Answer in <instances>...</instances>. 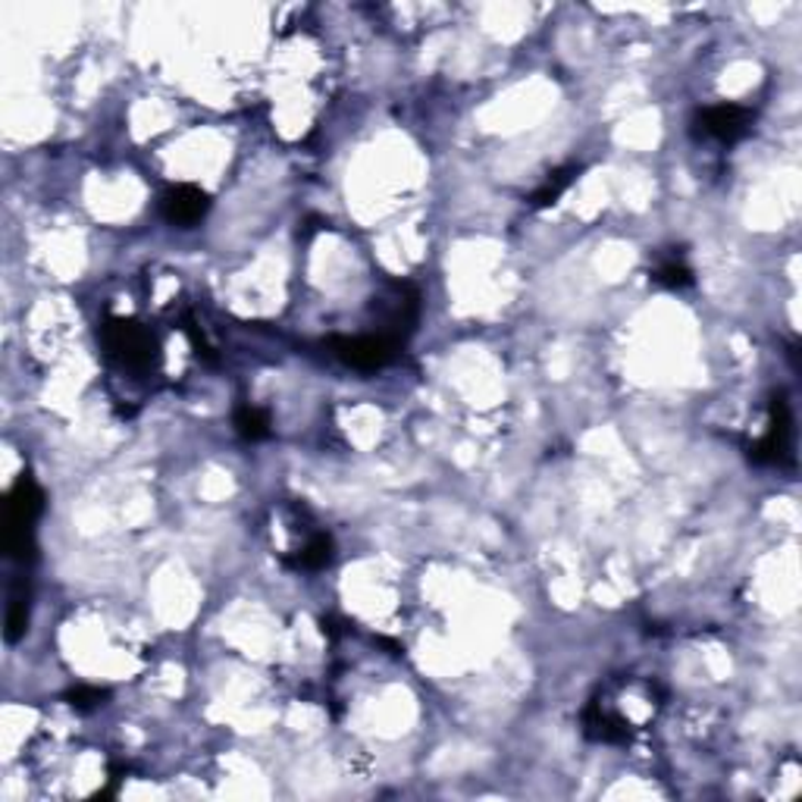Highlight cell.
<instances>
[{
  "label": "cell",
  "instance_id": "obj_1",
  "mask_svg": "<svg viewBox=\"0 0 802 802\" xmlns=\"http://www.w3.org/2000/svg\"><path fill=\"white\" fill-rule=\"evenodd\" d=\"M44 511V492L32 477L22 473L20 483L7 495L3 505V548L13 562H29L35 552V524Z\"/></svg>",
  "mask_w": 802,
  "mask_h": 802
},
{
  "label": "cell",
  "instance_id": "obj_2",
  "mask_svg": "<svg viewBox=\"0 0 802 802\" xmlns=\"http://www.w3.org/2000/svg\"><path fill=\"white\" fill-rule=\"evenodd\" d=\"M100 335H104L107 354L129 371H151L160 364V345H157L154 333L148 327H141L138 320L114 317L104 323Z\"/></svg>",
  "mask_w": 802,
  "mask_h": 802
},
{
  "label": "cell",
  "instance_id": "obj_3",
  "mask_svg": "<svg viewBox=\"0 0 802 802\" xmlns=\"http://www.w3.org/2000/svg\"><path fill=\"white\" fill-rule=\"evenodd\" d=\"M756 464H793V414L783 395H774L768 405V432L749 446Z\"/></svg>",
  "mask_w": 802,
  "mask_h": 802
},
{
  "label": "cell",
  "instance_id": "obj_4",
  "mask_svg": "<svg viewBox=\"0 0 802 802\" xmlns=\"http://www.w3.org/2000/svg\"><path fill=\"white\" fill-rule=\"evenodd\" d=\"M398 339H392V335L379 333V335H335L333 342H330V349L333 354L345 364V367H352V371H361V373H373L379 371V367H386L395 361V354H398Z\"/></svg>",
  "mask_w": 802,
  "mask_h": 802
},
{
  "label": "cell",
  "instance_id": "obj_5",
  "mask_svg": "<svg viewBox=\"0 0 802 802\" xmlns=\"http://www.w3.org/2000/svg\"><path fill=\"white\" fill-rule=\"evenodd\" d=\"M211 204H214V201H211V195H207L204 189L182 182V185H170V189L160 195V214H163V220H167L170 226L192 229V226H197L204 216L211 214Z\"/></svg>",
  "mask_w": 802,
  "mask_h": 802
},
{
  "label": "cell",
  "instance_id": "obj_6",
  "mask_svg": "<svg viewBox=\"0 0 802 802\" xmlns=\"http://www.w3.org/2000/svg\"><path fill=\"white\" fill-rule=\"evenodd\" d=\"M756 114L740 104H718V107H705L696 114V129L705 138H715L721 145H734L740 138L749 136Z\"/></svg>",
  "mask_w": 802,
  "mask_h": 802
},
{
  "label": "cell",
  "instance_id": "obj_7",
  "mask_svg": "<svg viewBox=\"0 0 802 802\" xmlns=\"http://www.w3.org/2000/svg\"><path fill=\"white\" fill-rule=\"evenodd\" d=\"M29 608H32V592H29V584L20 580V584H13L10 602H7V630H3V637H7L10 646H17L25 637V630H29Z\"/></svg>",
  "mask_w": 802,
  "mask_h": 802
},
{
  "label": "cell",
  "instance_id": "obj_8",
  "mask_svg": "<svg viewBox=\"0 0 802 802\" xmlns=\"http://www.w3.org/2000/svg\"><path fill=\"white\" fill-rule=\"evenodd\" d=\"M333 558H335L333 536H330V533H313L311 539L298 548V555H295L289 565H292L295 570H323L333 565Z\"/></svg>",
  "mask_w": 802,
  "mask_h": 802
},
{
  "label": "cell",
  "instance_id": "obj_9",
  "mask_svg": "<svg viewBox=\"0 0 802 802\" xmlns=\"http://www.w3.org/2000/svg\"><path fill=\"white\" fill-rule=\"evenodd\" d=\"M577 177H580V167H577V163L558 167V170H555V173H548L546 182H543V185L533 192L530 204H533V207H552V204H558V197L568 192Z\"/></svg>",
  "mask_w": 802,
  "mask_h": 802
},
{
  "label": "cell",
  "instance_id": "obj_10",
  "mask_svg": "<svg viewBox=\"0 0 802 802\" xmlns=\"http://www.w3.org/2000/svg\"><path fill=\"white\" fill-rule=\"evenodd\" d=\"M233 424L238 436L248 439V442H260V439L270 436V414L264 408H255V405H238Z\"/></svg>",
  "mask_w": 802,
  "mask_h": 802
},
{
  "label": "cell",
  "instance_id": "obj_11",
  "mask_svg": "<svg viewBox=\"0 0 802 802\" xmlns=\"http://www.w3.org/2000/svg\"><path fill=\"white\" fill-rule=\"evenodd\" d=\"M652 279L665 289H686V286H693V270L686 267L684 257H667L665 264L655 267Z\"/></svg>",
  "mask_w": 802,
  "mask_h": 802
},
{
  "label": "cell",
  "instance_id": "obj_12",
  "mask_svg": "<svg viewBox=\"0 0 802 802\" xmlns=\"http://www.w3.org/2000/svg\"><path fill=\"white\" fill-rule=\"evenodd\" d=\"M110 699V689H100V686H88L78 684L66 693V703L73 705L76 712H95L100 705H107Z\"/></svg>",
  "mask_w": 802,
  "mask_h": 802
}]
</instances>
